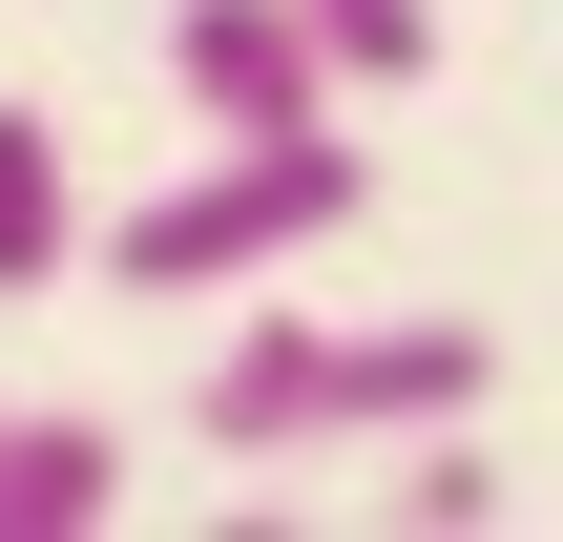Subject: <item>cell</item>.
Instances as JSON below:
<instances>
[{
  "mask_svg": "<svg viewBox=\"0 0 563 542\" xmlns=\"http://www.w3.org/2000/svg\"><path fill=\"white\" fill-rule=\"evenodd\" d=\"M355 209H376V146L313 104V125H209V167H167L146 209H84V251H104V292H272Z\"/></svg>",
  "mask_w": 563,
  "mask_h": 542,
  "instance_id": "7a4b0ae2",
  "label": "cell"
},
{
  "mask_svg": "<svg viewBox=\"0 0 563 542\" xmlns=\"http://www.w3.org/2000/svg\"><path fill=\"white\" fill-rule=\"evenodd\" d=\"M104 522H125V439L0 397V542H104Z\"/></svg>",
  "mask_w": 563,
  "mask_h": 542,
  "instance_id": "277c9868",
  "label": "cell"
},
{
  "mask_svg": "<svg viewBox=\"0 0 563 542\" xmlns=\"http://www.w3.org/2000/svg\"><path fill=\"white\" fill-rule=\"evenodd\" d=\"M63 272H84V167L42 104H0V292H63Z\"/></svg>",
  "mask_w": 563,
  "mask_h": 542,
  "instance_id": "5b68a950",
  "label": "cell"
},
{
  "mask_svg": "<svg viewBox=\"0 0 563 542\" xmlns=\"http://www.w3.org/2000/svg\"><path fill=\"white\" fill-rule=\"evenodd\" d=\"M167 84H188V125H313V104H355L313 0H167Z\"/></svg>",
  "mask_w": 563,
  "mask_h": 542,
  "instance_id": "3957f363",
  "label": "cell"
},
{
  "mask_svg": "<svg viewBox=\"0 0 563 542\" xmlns=\"http://www.w3.org/2000/svg\"><path fill=\"white\" fill-rule=\"evenodd\" d=\"M313 21H334L355 84H418V63H439V0H313Z\"/></svg>",
  "mask_w": 563,
  "mask_h": 542,
  "instance_id": "52a82bcc",
  "label": "cell"
},
{
  "mask_svg": "<svg viewBox=\"0 0 563 542\" xmlns=\"http://www.w3.org/2000/svg\"><path fill=\"white\" fill-rule=\"evenodd\" d=\"M376 522H397V542H481V522H501V460H481V418H418V439H376Z\"/></svg>",
  "mask_w": 563,
  "mask_h": 542,
  "instance_id": "8992f818",
  "label": "cell"
},
{
  "mask_svg": "<svg viewBox=\"0 0 563 542\" xmlns=\"http://www.w3.org/2000/svg\"><path fill=\"white\" fill-rule=\"evenodd\" d=\"M501 397V334L481 313H292V272L209 334L188 376V439L209 460H376L418 418H481Z\"/></svg>",
  "mask_w": 563,
  "mask_h": 542,
  "instance_id": "6da1fadb",
  "label": "cell"
}]
</instances>
